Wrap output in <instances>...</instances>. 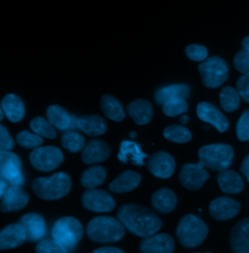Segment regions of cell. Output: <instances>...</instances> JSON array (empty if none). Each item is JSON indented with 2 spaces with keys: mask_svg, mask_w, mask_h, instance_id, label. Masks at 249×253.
<instances>
[{
  "mask_svg": "<svg viewBox=\"0 0 249 253\" xmlns=\"http://www.w3.org/2000/svg\"><path fill=\"white\" fill-rule=\"evenodd\" d=\"M145 158H147V155L141 151V147L138 143L127 140H124L121 143L118 154L120 162L124 164L130 162L135 166H143Z\"/></svg>",
  "mask_w": 249,
  "mask_h": 253,
  "instance_id": "26",
  "label": "cell"
},
{
  "mask_svg": "<svg viewBox=\"0 0 249 253\" xmlns=\"http://www.w3.org/2000/svg\"><path fill=\"white\" fill-rule=\"evenodd\" d=\"M139 249L142 253H173L174 240L167 234H158L144 239Z\"/></svg>",
  "mask_w": 249,
  "mask_h": 253,
  "instance_id": "17",
  "label": "cell"
},
{
  "mask_svg": "<svg viewBox=\"0 0 249 253\" xmlns=\"http://www.w3.org/2000/svg\"><path fill=\"white\" fill-rule=\"evenodd\" d=\"M241 211V205L229 197H219L209 205V213L217 221H226L237 216Z\"/></svg>",
  "mask_w": 249,
  "mask_h": 253,
  "instance_id": "12",
  "label": "cell"
},
{
  "mask_svg": "<svg viewBox=\"0 0 249 253\" xmlns=\"http://www.w3.org/2000/svg\"><path fill=\"white\" fill-rule=\"evenodd\" d=\"M234 148L226 143L205 145L199 150L200 164L216 171H225L234 161Z\"/></svg>",
  "mask_w": 249,
  "mask_h": 253,
  "instance_id": "5",
  "label": "cell"
},
{
  "mask_svg": "<svg viewBox=\"0 0 249 253\" xmlns=\"http://www.w3.org/2000/svg\"><path fill=\"white\" fill-rule=\"evenodd\" d=\"M31 129L37 135L41 137H47L53 139L56 137L57 132L55 127L51 125V123L43 117H35L31 120Z\"/></svg>",
  "mask_w": 249,
  "mask_h": 253,
  "instance_id": "35",
  "label": "cell"
},
{
  "mask_svg": "<svg viewBox=\"0 0 249 253\" xmlns=\"http://www.w3.org/2000/svg\"><path fill=\"white\" fill-rule=\"evenodd\" d=\"M187 57L194 62H205L208 58V49L200 44H191L185 48Z\"/></svg>",
  "mask_w": 249,
  "mask_h": 253,
  "instance_id": "39",
  "label": "cell"
},
{
  "mask_svg": "<svg viewBox=\"0 0 249 253\" xmlns=\"http://www.w3.org/2000/svg\"></svg>",
  "mask_w": 249,
  "mask_h": 253,
  "instance_id": "51",
  "label": "cell"
},
{
  "mask_svg": "<svg viewBox=\"0 0 249 253\" xmlns=\"http://www.w3.org/2000/svg\"><path fill=\"white\" fill-rule=\"evenodd\" d=\"M163 112L167 117L182 115L188 110V103L184 98L169 99L163 104Z\"/></svg>",
  "mask_w": 249,
  "mask_h": 253,
  "instance_id": "36",
  "label": "cell"
},
{
  "mask_svg": "<svg viewBox=\"0 0 249 253\" xmlns=\"http://www.w3.org/2000/svg\"><path fill=\"white\" fill-rule=\"evenodd\" d=\"M242 45H243V49L249 50V36H247V37L244 38V40L242 42Z\"/></svg>",
  "mask_w": 249,
  "mask_h": 253,
  "instance_id": "47",
  "label": "cell"
},
{
  "mask_svg": "<svg viewBox=\"0 0 249 253\" xmlns=\"http://www.w3.org/2000/svg\"><path fill=\"white\" fill-rule=\"evenodd\" d=\"M128 135H129L130 138H134V137H136V132L135 131H130Z\"/></svg>",
  "mask_w": 249,
  "mask_h": 253,
  "instance_id": "49",
  "label": "cell"
},
{
  "mask_svg": "<svg viewBox=\"0 0 249 253\" xmlns=\"http://www.w3.org/2000/svg\"><path fill=\"white\" fill-rule=\"evenodd\" d=\"M217 182L221 191L226 194H239L245 188L243 177L238 172L230 169L218 174Z\"/></svg>",
  "mask_w": 249,
  "mask_h": 253,
  "instance_id": "25",
  "label": "cell"
},
{
  "mask_svg": "<svg viewBox=\"0 0 249 253\" xmlns=\"http://www.w3.org/2000/svg\"><path fill=\"white\" fill-rule=\"evenodd\" d=\"M17 142L24 148L36 149L43 143V138L36 133H31L28 130H23L17 134Z\"/></svg>",
  "mask_w": 249,
  "mask_h": 253,
  "instance_id": "37",
  "label": "cell"
},
{
  "mask_svg": "<svg viewBox=\"0 0 249 253\" xmlns=\"http://www.w3.org/2000/svg\"><path fill=\"white\" fill-rule=\"evenodd\" d=\"M14 147V139L4 126H0V150L10 151Z\"/></svg>",
  "mask_w": 249,
  "mask_h": 253,
  "instance_id": "42",
  "label": "cell"
},
{
  "mask_svg": "<svg viewBox=\"0 0 249 253\" xmlns=\"http://www.w3.org/2000/svg\"><path fill=\"white\" fill-rule=\"evenodd\" d=\"M1 200V211H19L28 205L30 196L21 186H10Z\"/></svg>",
  "mask_w": 249,
  "mask_h": 253,
  "instance_id": "15",
  "label": "cell"
},
{
  "mask_svg": "<svg viewBox=\"0 0 249 253\" xmlns=\"http://www.w3.org/2000/svg\"><path fill=\"white\" fill-rule=\"evenodd\" d=\"M220 104L227 112L236 111L241 102V95L233 87H224L220 92Z\"/></svg>",
  "mask_w": 249,
  "mask_h": 253,
  "instance_id": "32",
  "label": "cell"
},
{
  "mask_svg": "<svg viewBox=\"0 0 249 253\" xmlns=\"http://www.w3.org/2000/svg\"><path fill=\"white\" fill-rule=\"evenodd\" d=\"M237 136L241 141L249 140V109L244 111L237 123Z\"/></svg>",
  "mask_w": 249,
  "mask_h": 253,
  "instance_id": "41",
  "label": "cell"
},
{
  "mask_svg": "<svg viewBox=\"0 0 249 253\" xmlns=\"http://www.w3.org/2000/svg\"><path fill=\"white\" fill-rule=\"evenodd\" d=\"M1 110L9 121L20 122L25 117V104L22 98L15 94L5 95L1 101Z\"/></svg>",
  "mask_w": 249,
  "mask_h": 253,
  "instance_id": "23",
  "label": "cell"
},
{
  "mask_svg": "<svg viewBox=\"0 0 249 253\" xmlns=\"http://www.w3.org/2000/svg\"><path fill=\"white\" fill-rule=\"evenodd\" d=\"M148 169L156 177L169 178L175 170V161L166 152H156L149 157Z\"/></svg>",
  "mask_w": 249,
  "mask_h": 253,
  "instance_id": "13",
  "label": "cell"
},
{
  "mask_svg": "<svg viewBox=\"0 0 249 253\" xmlns=\"http://www.w3.org/2000/svg\"><path fill=\"white\" fill-rule=\"evenodd\" d=\"M230 244L234 253H249V217L242 219L234 226Z\"/></svg>",
  "mask_w": 249,
  "mask_h": 253,
  "instance_id": "19",
  "label": "cell"
},
{
  "mask_svg": "<svg viewBox=\"0 0 249 253\" xmlns=\"http://www.w3.org/2000/svg\"><path fill=\"white\" fill-rule=\"evenodd\" d=\"M237 91L241 95V97L249 103V76H241L237 81Z\"/></svg>",
  "mask_w": 249,
  "mask_h": 253,
  "instance_id": "43",
  "label": "cell"
},
{
  "mask_svg": "<svg viewBox=\"0 0 249 253\" xmlns=\"http://www.w3.org/2000/svg\"><path fill=\"white\" fill-rule=\"evenodd\" d=\"M180 121H181V123L186 124L187 122L189 121V117H188L187 115H182V116L180 117Z\"/></svg>",
  "mask_w": 249,
  "mask_h": 253,
  "instance_id": "48",
  "label": "cell"
},
{
  "mask_svg": "<svg viewBox=\"0 0 249 253\" xmlns=\"http://www.w3.org/2000/svg\"><path fill=\"white\" fill-rule=\"evenodd\" d=\"M20 224L24 227L27 235V241L36 243L42 240L46 235V223L44 218L37 213H28L24 215Z\"/></svg>",
  "mask_w": 249,
  "mask_h": 253,
  "instance_id": "18",
  "label": "cell"
},
{
  "mask_svg": "<svg viewBox=\"0 0 249 253\" xmlns=\"http://www.w3.org/2000/svg\"><path fill=\"white\" fill-rule=\"evenodd\" d=\"M26 241V231L20 223L10 224L0 233V249L2 251L19 248Z\"/></svg>",
  "mask_w": 249,
  "mask_h": 253,
  "instance_id": "16",
  "label": "cell"
},
{
  "mask_svg": "<svg viewBox=\"0 0 249 253\" xmlns=\"http://www.w3.org/2000/svg\"><path fill=\"white\" fill-rule=\"evenodd\" d=\"M125 229L122 222L111 216H97L89 222L87 235L90 240L98 244H112L124 236Z\"/></svg>",
  "mask_w": 249,
  "mask_h": 253,
  "instance_id": "2",
  "label": "cell"
},
{
  "mask_svg": "<svg viewBox=\"0 0 249 253\" xmlns=\"http://www.w3.org/2000/svg\"><path fill=\"white\" fill-rule=\"evenodd\" d=\"M106 178V170L101 166H93L87 169L81 176V184L84 188L93 190L100 186Z\"/></svg>",
  "mask_w": 249,
  "mask_h": 253,
  "instance_id": "31",
  "label": "cell"
},
{
  "mask_svg": "<svg viewBox=\"0 0 249 253\" xmlns=\"http://www.w3.org/2000/svg\"><path fill=\"white\" fill-rule=\"evenodd\" d=\"M36 253H68V251L54 239L41 241L35 248Z\"/></svg>",
  "mask_w": 249,
  "mask_h": 253,
  "instance_id": "38",
  "label": "cell"
},
{
  "mask_svg": "<svg viewBox=\"0 0 249 253\" xmlns=\"http://www.w3.org/2000/svg\"><path fill=\"white\" fill-rule=\"evenodd\" d=\"M83 237V226L74 217H62L52 229V239L62 245L68 252L72 251Z\"/></svg>",
  "mask_w": 249,
  "mask_h": 253,
  "instance_id": "6",
  "label": "cell"
},
{
  "mask_svg": "<svg viewBox=\"0 0 249 253\" xmlns=\"http://www.w3.org/2000/svg\"><path fill=\"white\" fill-rule=\"evenodd\" d=\"M62 145L64 149L69 152L76 153L84 149L85 138L82 134L74 130H67L62 136Z\"/></svg>",
  "mask_w": 249,
  "mask_h": 253,
  "instance_id": "33",
  "label": "cell"
},
{
  "mask_svg": "<svg viewBox=\"0 0 249 253\" xmlns=\"http://www.w3.org/2000/svg\"><path fill=\"white\" fill-rule=\"evenodd\" d=\"M9 187H8V183L4 180V179H0V196H1V198L5 195V193H6V191L8 189Z\"/></svg>",
  "mask_w": 249,
  "mask_h": 253,
  "instance_id": "46",
  "label": "cell"
},
{
  "mask_svg": "<svg viewBox=\"0 0 249 253\" xmlns=\"http://www.w3.org/2000/svg\"><path fill=\"white\" fill-rule=\"evenodd\" d=\"M129 117L137 125L148 124L153 117V106L150 101L144 98H138L130 103L126 107Z\"/></svg>",
  "mask_w": 249,
  "mask_h": 253,
  "instance_id": "22",
  "label": "cell"
},
{
  "mask_svg": "<svg viewBox=\"0 0 249 253\" xmlns=\"http://www.w3.org/2000/svg\"><path fill=\"white\" fill-rule=\"evenodd\" d=\"M83 207L93 212H108L115 208L114 199L103 190L86 191L82 196Z\"/></svg>",
  "mask_w": 249,
  "mask_h": 253,
  "instance_id": "11",
  "label": "cell"
},
{
  "mask_svg": "<svg viewBox=\"0 0 249 253\" xmlns=\"http://www.w3.org/2000/svg\"><path fill=\"white\" fill-rule=\"evenodd\" d=\"M164 136L166 140L175 143H186L192 139L191 131L181 125H170L164 130Z\"/></svg>",
  "mask_w": 249,
  "mask_h": 253,
  "instance_id": "34",
  "label": "cell"
},
{
  "mask_svg": "<svg viewBox=\"0 0 249 253\" xmlns=\"http://www.w3.org/2000/svg\"><path fill=\"white\" fill-rule=\"evenodd\" d=\"M47 120L51 125L60 130H70L73 126V117L60 105H51L48 107Z\"/></svg>",
  "mask_w": 249,
  "mask_h": 253,
  "instance_id": "27",
  "label": "cell"
},
{
  "mask_svg": "<svg viewBox=\"0 0 249 253\" xmlns=\"http://www.w3.org/2000/svg\"><path fill=\"white\" fill-rule=\"evenodd\" d=\"M140 181L141 176L138 172L126 170L110 183L109 189L114 193H126L135 189L140 184Z\"/></svg>",
  "mask_w": 249,
  "mask_h": 253,
  "instance_id": "28",
  "label": "cell"
},
{
  "mask_svg": "<svg viewBox=\"0 0 249 253\" xmlns=\"http://www.w3.org/2000/svg\"><path fill=\"white\" fill-rule=\"evenodd\" d=\"M190 95V87L187 84H174L159 89L155 94V101L158 104H164L169 99L184 98Z\"/></svg>",
  "mask_w": 249,
  "mask_h": 253,
  "instance_id": "30",
  "label": "cell"
},
{
  "mask_svg": "<svg viewBox=\"0 0 249 253\" xmlns=\"http://www.w3.org/2000/svg\"><path fill=\"white\" fill-rule=\"evenodd\" d=\"M241 170H242V173L246 176L247 180L249 182V154L244 159L243 161V164L241 166Z\"/></svg>",
  "mask_w": 249,
  "mask_h": 253,
  "instance_id": "44",
  "label": "cell"
},
{
  "mask_svg": "<svg viewBox=\"0 0 249 253\" xmlns=\"http://www.w3.org/2000/svg\"><path fill=\"white\" fill-rule=\"evenodd\" d=\"M208 234L207 224L193 214L183 216L176 229V236L180 245L187 249H194L202 245Z\"/></svg>",
  "mask_w": 249,
  "mask_h": 253,
  "instance_id": "4",
  "label": "cell"
},
{
  "mask_svg": "<svg viewBox=\"0 0 249 253\" xmlns=\"http://www.w3.org/2000/svg\"><path fill=\"white\" fill-rule=\"evenodd\" d=\"M93 253H124L123 251H121L120 249L117 248H111V247H107V248H100L97 249L95 251H93Z\"/></svg>",
  "mask_w": 249,
  "mask_h": 253,
  "instance_id": "45",
  "label": "cell"
},
{
  "mask_svg": "<svg viewBox=\"0 0 249 253\" xmlns=\"http://www.w3.org/2000/svg\"><path fill=\"white\" fill-rule=\"evenodd\" d=\"M234 65L238 71L249 77V50L239 51L234 58Z\"/></svg>",
  "mask_w": 249,
  "mask_h": 253,
  "instance_id": "40",
  "label": "cell"
},
{
  "mask_svg": "<svg viewBox=\"0 0 249 253\" xmlns=\"http://www.w3.org/2000/svg\"><path fill=\"white\" fill-rule=\"evenodd\" d=\"M151 203L156 211L163 214L169 213L176 208L177 197L172 190L161 188L153 194Z\"/></svg>",
  "mask_w": 249,
  "mask_h": 253,
  "instance_id": "24",
  "label": "cell"
},
{
  "mask_svg": "<svg viewBox=\"0 0 249 253\" xmlns=\"http://www.w3.org/2000/svg\"><path fill=\"white\" fill-rule=\"evenodd\" d=\"M199 71L206 87L213 89L221 86L228 79L229 68L220 57H211L199 65Z\"/></svg>",
  "mask_w": 249,
  "mask_h": 253,
  "instance_id": "7",
  "label": "cell"
},
{
  "mask_svg": "<svg viewBox=\"0 0 249 253\" xmlns=\"http://www.w3.org/2000/svg\"><path fill=\"white\" fill-rule=\"evenodd\" d=\"M110 156V148L106 142L100 139L89 141L82 151V161L87 165L103 162Z\"/></svg>",
  "mask_w": 249,
  "mask_h": 253,
  "instance_id": "21",
  "label": "cell"
},
{
  "mask_svg": "<svg viewBox=\"0 0 249 253\" xmlns=\"http://www.w3.org/2000/svg\"><path fill=\"white\" fill-rule=\"evenodd\" d=\"M3 118H4V112L0 108V120H3Z\"/></svg>",
  "mask_w": 249,
  "mask_h": 253,
  "instance_id": "50",
  "label": "cell"
},
{
  "mask_svg": "<svg viewBox=\"0 0 249 253\" xmlns=\"http://www.w3.org/2000/svg\"><path fill=\"white\" fill-rule=\"evenodd\" d=\"M100 107L104 115L112 121L121 122L125 117L122 103L113 95H102Z\"/></svg>",
  "mask_w": 249,
  "mask_h": 253,
  "instance_id": "29",
  "label": "cell"
},
{
  "mask_svg": "<svg viewBox=\"0 0 249 253\" xmlns=\"http://www.w3.org/2000/svg\"><path fill=\"white\" fill-rule=\"evenodd\" d=\"M32 190L42 200H60L70 192L71 178L65 172H57L49 177H37L32 182Z\"/></svg>",
  "mask_w": 249,
  "mask_h": 253,
  "instance_id": "3",
  "label": "cell"
},
{
  "mask_svg": "<svg viewBox=\"0 0 249 253\" xmlns=\"http://www.w3.org/2000/svg\"><path fill=\"white\" fill-rule=\"evenodd\" d=\"M117 216L124 228L131 234L144 239L156 235L162 227V220L156 213L142 206L134 204L121 207Z\"/></svg>",
  "mask_w": 249,
  "mask_h": 253,
  "instance_id": "1",
  "label": "cell"
},
{
  "mask_svg": "<svg viewBox=\"0 0 249 253\" xmlns=\"http://www.w3.org/2000/svg\"><path fill=\"white\" fill-rule=\"evenodd\" d=\"M208 178V172L200 163L184 165L179 174L181 184L187 189L193 191L201 189Z\"/></svg>",
  "mask_w": 249,
  "mask_h": 253,
  "instance_id": "10",
  "label": "cell"
},
{
  "mask_svg": "<svg viewBox=\"0 0 249 253\" xmlns=\"http://www.w3.org/2000/svg\"><path fill=\"white\" fill-rule=\"evenodd\" d=\"M30 161L36 169L40 171H51L63 162V154L58 147L42 146L31 152Z\"/></svg>",
  "mask_w": 249,
  "mask_h": 253,
  "instance_id": "8",
  "label": "cell"
},
{
  "mask_svg": "<svg viewBox=\"0 0 249 253\" xmlns=\"http://www.w3.org/2000/svg\"><path fill=\"white\" fill-rule=\"evenodd\" d=\"M0 176L11 186H22L24 175L19 157L10 151H0Z\"/></svg>",
  "mask_w": 249,
  "mask_h": 253,
  "instance_id": "9",
  "label": "cell"
},
{
  "mask_svg": "<svg viewBox=\"0 0 249 253\" xmlns=\"http://www.w3.org/2000/svg\"><path fill=\"white\" fill-rule=\"evenodd\" d=\"M72 128H79L89 136H99L106 131V122L98 115L73 117Z\"/></svg>",
  "mask_w": 249,
  "mask_h": 253,
  "instance_id": "20",
  "label": "cell"
},
{
  "mask_svg": "<svg viewBox=\"0 0 249 253\" xmlns=\"http://www.w3.org/2000/svg\"><path fill=\"white\" fill-rule=\"evenodd\" d=\"M197 115L202 121L216 127L220 132L226 131L229 127V121L226 116L209 102H200L197 106Z\"/></svg>",
  "mask_w": 249,
  "mask_h": 253,
  "instance_id": "14",
  "label": "cell"
}]
</instances>
